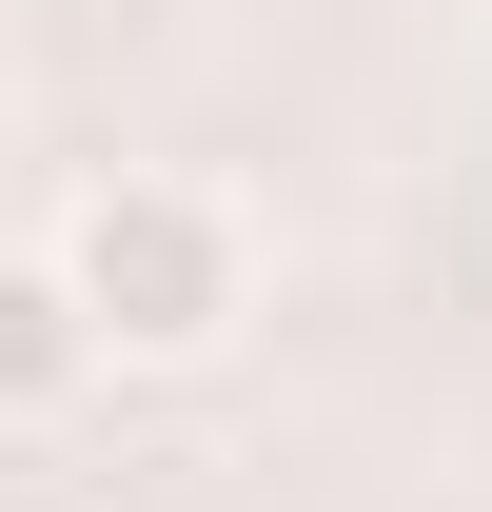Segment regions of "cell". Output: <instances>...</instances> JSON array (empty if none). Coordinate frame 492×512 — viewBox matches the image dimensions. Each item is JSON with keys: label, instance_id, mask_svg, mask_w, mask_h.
I'll return each mask as SVG.
<instances>
[{"label": "cell", "instance_id": "obj_2", "mask_svg": "<svg viewBox=\"0 0 492 512\" xmlns=\"http://www.w3.org/2000/svg\"><path fill=\"white\" fill-rule=\"evenodd\" d=\"M99 375H119V355H99V316H79L60 237H40V256H0V434H60Z\"/></svg>", "mask_w": 492, "mask_h": 512}, {"label": "cell", "instance_id": "obj_1", "mask_svg": "<svg viewBox=\"0 0 492 512\" xmlns=\"http://www.w3.org/2000/svg\"><path fill=\"white\" fill-rule=\"evenodd\" d=\"M60 276H79V316H99L119 375H217L256 335V217L217 178H158V158L60 197Z\"/></svg>", "mask_w": 492, "mask_h": 512}]
</instances>
